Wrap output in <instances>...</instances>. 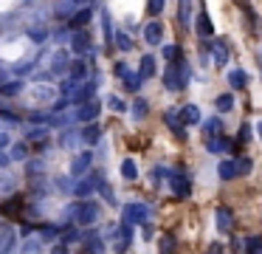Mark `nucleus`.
<instances>
[{"instance_id": "obj_1", "label": "nucleus", "mask_w": 262, "mask_h": 254, "mask_svg": "<svg viewBox=\"0 0 262 254\" xmlns=\"http://www.w3.org/2000/svg\"><path fill=\"white\" fill-rule=\"evenodd\" d=\"M189 77H192V71H189L186 60H181V62H169V68L164 71V85H166V90H172V93L184 90L186 85H189Z\"/></svg>"}, {"instance_id": "obj_2", "label": "nucleus", "mask_w": 262, "mask_h": 254, "mask_svg": "<svg viewBox=\"0 0 262 254\" xmlns=\"http://www.w3.org/2000/svg\"><path fill=\"white\" fill-rule=\"evenodd\" d=\"M68 215H76L79 226H90V223H96V218H99V206L96 203H76V206L68 209Z\"/></svg>"}, {"instance_id": "obj_3", "label": "nucleus", "mask_w": 262, "mask_h": 254, "mask_svg": "<svg viewBox=\"0 0 262 254\" xmlns=\"http://www.w3.org/2000/svg\"><path fill=\"white\" fill-rule=\"evenodd\" d=\"M166 181H169L172 195H178V198H189L192 195V184H189V178L184 172H166Z\"/></svg>"}, {"instance_id": "obj_4", "label": "nucleus", "mask_w": 262, "mask_h": 254, "mask_svg": "<svg viewBox=\"0 0 262 254\" xmlns=\"http://www.w3.org/2000/svg\"><path fill=\"white\" fill-rule=\"evenodd\" d=\"M124 220H130V223H147V206L144 203H127L124 206Z\"/></svg>"}, {"instance_id": "obj_5", "label": "nucleus", "mask_w": 262, "mask_h": 254, "mask_svg": "<svg viewBox=\"0 0 262 254\" xmlns=\"http://www.w3.org/2000/svg\"><path fill=\"white\" fill-rule=\"evenodd\" d=\"M99 110H102V105H99V102H93V99H87V102H82V105H79L76 119H79V122H93V119L99 116Z\"/></svg>"}, {"instance_id": "obj_6", "label": "nucleus", "mask_w": 262, "mask_h": 254, "mask_svg": "<svg viewBox=\"0 0 262 254\" xmlns=\"http://www.w3.org/2000/svg\"><path fill=\"white\" fill-rule=\"evenodd\" d=\"M90 161H93V153H90V150H85L82 156H76L73 161H70V175H73V178L85 175L87 167H90Z\"/></svg>"}, {"instance_id": "obj_7", "label": "nucleus", "mask_w": 262, "mask_h": 254, "mask_svg": "<svg viewBox=\"0 0 262 254\" xmlns=\"http://www.w3.org/2000/svg\"><path fill=\"white\" fill-rule=\"evenodd\" d=\"M144 40H147L149 45H161V40H164V28H161L158 20H149L147 26H144Z\"/></svg>"}, {"instance_id": "obj_8", "label": "nucleus", "mask_w": 262, "mask_h": 254, "mask_svg": "<svg viewBox=\"0 0 262 254\" xmlns=\"http://www.w3.org/2000/svg\"><path fill=\"white\" fill-rule=\"evenodd\" d=\"M164 122L166 127H169V133H172L178 141H186V130H184V122H181V116H172V113H164Z\"/></svg>"}, {"instance_id": "obj_9", "label": "nucleus", "mask_w": 262, "mask_h": 254, "mask_svg": "<svg viewBox=\"0 0 262 254\" xmlns=\"http://www.w3.org/2000/svg\"><path fill=\"white\" fill-rule=\"evenodd\" d=\"M214 226H217V232H231V212L226 206H220L214 212Z\"/></svg>"}, {"instance_id": "obj_10", "label": "nucleus", "mask_w": 262, "mask_h": 254, "mask_svg": "<svg viewBox=\"0 0 262 254\" xmlns=\"http://www.w3.org/2000/svg\"><path fill=\"white\" fill-rule=\"evenodd\" d=\"M228 85L234 90H243L245 85H248V74H245L243 68H234V71H228Z\"/></svg>"}, {"instance_id": "obj_11", "label": "nucleus", "mask_w": 262, "mask_h": 254, "mask_svg": "<svg viewBox=\"0 0 262 254\" xmlns=\"http://www.w3.org/2000/svg\"><path fill=\"white\" fill-rule=\"evenodd\" d=\"M70 48H73V54H85L87 48H90V37H87L85 31H76L73 40H70Z\"/></svg>"}, {"instance_id": "obj_12", "label": "nucleus", "mask_w": 262, "mask_h": 254, "mask_svg": "<svg viewBox=\"0 0 262 254\" xmlns=\"http://www.w3.org/2000/svg\"><path fill=\"white\" fill-rule=\"evenodd\" d=\"M99 181H102V178L93 175V178H87V181H82V184H76L73 195H76L79 201H82V198H87V195H90V189H93V186H99Z\"/></svg>"}, {"instance_id": "obj_13", "label": "nucleus", "mask_w": 262, "mask_h": 254, "mask_svg": "<svg viewBox=\"0 0 262 254\" xmlns=\"http://www.w3.org/2000/svg\"><path fill=\"white\" fill-rule=\"evenodd\" d=\"M211 54H214V62L217 65H226L228 62V43L226 40H217V43L211 45Z\"/></svg>"}, {"instance_id": "obj_14", "label": "nucleus", "mask_w": 262, "mask_h": 254, "mask_svg": "<svg viewBox=\"0 0 262 254\" xmlns=\"http://www.w3.org/2000/svg\"><path fill=\"white\" fill-rule=\"evenodd\" d=\"M155 68H158V65H155V57H152V54L141 57V68H138V74H141L144 79H152V77H155Z\"/></svg>"}, {"instance_id": "obj_15", "label": "nucleus", "mask_w": 262, "mask_h": 254, "mask_svg": "<svg viewBox=\"0 0 262 254\" xmlns=\"http://www.w3.org/2000/svg\"><path fill=\"white\" fill-rule=\"evenodd\" d=\"M0 212L9 215V218H20V212H23V198H11V201H6L3 206H0Z\"/></svg>"}, {"instance_id": "obj_16", "label": "nucleus", "mask_w": 262, "mask_h": 254, "mask_svg": "<svg viewBox=\"0 0 262 254\" xmlns=\"http://www.w3.org/2000/svg\"><path fill=\"white\" fill-rule=\"evenodd\" d=\"M195 31H197L200 37H211V34H214L211 20H209V14H206V11H200V14H197V26H195Z\"/></svg>"}, {"instance_id": "obj_17", "label": "nucleus", "mask_w": 262, "mask_h": 254, "mask_svg": "<svg viewBox=\"0 0 262 254\" xmlns=\"http://www.w3.org/2000/svg\"><path fill=\"white\" fill-rule=\"evenodd\" d=\"M181 122L184 124H197L200 122V107L197 105H186L184 110H181Z\"/></svg>"}, {"instance_id": "obj_18", "label": "nucleus", "mask_w": 262, "mask_h": 254, "mask_svg": "<svg viewBox=\"0 0 262 254\" xmlns=\"http://www.w3.org/2000/svg\"><path fill=\"white\" fill-rule=\"evenodd\" d=\"M141 82H144V77H141V74H132V71L127 74V77H122V85L130 90V93H138V90H141Z\"/></svg>"}, {"instance_id": "obj_19", "label": "nucleus", "mask_w": 262, "mask_h": 254, "mask_svg": "<svg viewBox=\"0 0 262 254\" xmlns=\"http://www.w3.org/2000/svg\"><path fill=\"white\" fill-rule=\"evenodd\" d=\"M90 17H93V11L90 9H79L73 17H70V28H85L87 23H90Z\"/></svg>"}, {"instance_id": "obj_20", "label": "nucleus", "mask_w": 262, "mask_h": 254, "mask_svg": "<svg viewBox=\"0 0 262 254\" xmlns=\"http://www.w3.org/2000/svg\"><path fill=\"white\" fill-rule=\"evenodd\" d=\"M122 178L124 181H135V178H138V167H135L132 158H124L122 161Z\"/></svg>"}, {"instance_id": "obj_21", "label": "nucleus", "mask_w": 262, "mask_h": 254, "mask_svg": "<svg viewBox=\"0 0 262 254\" xmlns=\"http://www.w3.org/2000/svg\"><path fill=\"white\" fill-rule=\"evenodd\" d=\"M217 172H220V178H223V181H231V178L240 175V169H237V161H223Z\"/></svg>"}, {"instance_id": "obj_22", "label": "nucleus", "mask_w": 262, "mask_h": 254, "mask_svg": "<svg viewBox=\"0 0 262 254\" xmlns=\"http://www.w3.org/2000/svg\"><path fill=\"white\" fill-rule=\"evenodd\" d=\"M82 141H87V144H96L99 139H102V130H99L96 124H87V127H82Z\"/></svg>"}, {"instance_id": "obj_23", "label": "nucleus", "mask_w": 262, "mask_h": 254, "mask_svg": "<svg viewBox=\"0 0 262 254\" xmlns=\"http://www.w3.org/2000/svg\"><path fill=\"white\" fill-rule=\"evenodd\" d=\"M93 90H96V82H87L85 88H79V90H76V96H73V102H76V105L87 102V99L93 96Z\"/></svg>"}, {"instance_id": "obj_24", "label": "nucleus", "mask_w": 262, "mask_h": 254, "mask_svg": "<svg viewBox=\"0 0 262 254\" xmlns=\"http://www.w3.org/2000/svg\"><path fill=\"white\" fill-rule=\"evenodd\" d=\"M181 23L184 28L192 26V0H181Z\"/></svg>"}, {"instance_id": "obj_25", "label": "nucleus", "mask_w": 262, "mask_h": 254, "mask_svg": "<svg viewBox=\"0 0 262 254\" xmlns=\"http://www.w3.org/2000/svg\"><path fill=\"white\" fill-rule=\"evenodd\" d=\"M164 60L166 62H181V60H184L181 45H164Z\"/></svg>"}, {"instance_id": "obj_26", "label": "nucleus", "mask_w": 262, "mask_h": 254, "mask_svg": "<svg viewBox=\"0 0 262 254\" xmlns=\"http://www.w3.org/2000/svg\"><path fill=\"white\" fill-rule=\"evenodd\" d=\"M206 136H223V122H220L217 116L206 119Z\"/></svg>"}, {"instance_id": "obj_27", "label": "nucleus", "mask_w": 262, "mask_h": 254, "mask_svg": "<svg viewBox=\"0 0 262 254\" xmlns=\"http://www.w3.org/2000/svg\"><path fill=\"white\" fill-rule=\"evenodd\" d=\"M220 110V113H228V110H231V107H234V96H231V93H220L217 96V105H214Z\"/></svg>"}, {"instance_id": "obj_28", "label": "nucleus", "mask_w": 262, "mask_h": 254, "mask_svg": "<svg viewBox=\"0 0 262 254\" xmlns=\"http://www.w3.org/2000/svg\"><path fill=\"white\" fill-rule=\"evenodd\" d=\"M102 34H105V40H107V43H110V40H113V23H110V14H107V11H105V14H102Z\"/></svg>"}, {"instance_id": "obj_29", "label": "nucleus", "mask_w": 262, "mask_h": 254, "mask_svg": "<svg viewBox=\"0 0 262 254\" xmlns=\"http://www.w3.org/2000/svg\"><path fill=\"white\" fill-rule=\"evenodd\" d=\"M0 90H3V96H14V93H20V90H23V82H20V79H14V82H6Z\"/></svg>"}, {"instance_id": "obj_30", "label": "nucleus", "mask_w": 262, "mask_h": 254, "mask_svg": "<svg viewBox=\"0 0 262 254\" xmlns=\"http://www.w3.org/2000/svg\"><path fill=\"white\" fill-rule=\"evenodd\" d=\"M51 68L57 71V74H60V71H65V68H68V57H65L62 51H57V54H54V65H51Z\"/></svg>"}, {"instance_id": "obj_31", "label": "nucleus", "mask_w": 262, "mask_h": 254, "mask_svg": "<svg viewBox=\"0 0 262 254\" xmlns=\"http://www.w3.org/2000/svg\"><path fill=\"white\" fill-rule=\"evenodd\" d=\"M85 74H87V65H85V62H73V65H70V77H73V79H85Z\"/></svg>"}, {"instance_id": "obj_32", "label": "nucleus", "mask_w": 262, "mask_h": 254, "mask_svg": "<svg viewBox=\"0 0 262 254\" xmlns=\"http://www.w3.org/2000/svg\"><path fill=\"white\" fill-rule=\"evenodd\" d=\"M251 167H254V161L248 156L237 158V169H240V175H248V172H251Z\"/></svg>"}, {"instance_id": "obj_33", "label": "nucleus", "mask_w": 262, "mask_h": 254, "mask_svg": "<svg viewBox=\"0 0 262 254\" xmlns=\"http://www.w3.org/2000/svg\"><path fill=\"white\" fill-rule=\"evenodd\" d=\"M107 105L113 107L116 113H127V102H122L119 96H110V99H107Z\"/></svg>"}, {"instance_id": "obj_34", "label": "nucleus", "mask_w": 262, "mask_h": 254, "mask_svg": "<svg viewBox=\"0 0 262 254\" xmlns=\"http://www.w3.org/2000/svg\"><path fill=\"white\" fill-rule=\"evenodd\" d=\"M237 141H240V144H248V141H251V124H243V127H240Z\"/></svg>"}, {"instance_id": "obj_35", "label": "nucleus", "mask_w": 262, "mask_h": 254, "mask_svg": "<svg viewBox=\"0 0 262 254\" xmlns=\"http://www.w3.org/2000/svg\"><path fill=\"white\" fill-rule=\"evenodd\" d=\"M245 249H248V252H262V237L260 235L248 237V240H245Z\"/></svg>"}, {"instance_id": "obj_36", "label": "nucleus", "mask_w": 262, "mask_h": 254, "mask_svg": "<svg viewBox=\"0 0 262 254\" xmlns=\"http://www.w3.org/2000/svg\"><path fill=\"white\" fill-rule=\"evenodd\" d=\"M116 45H119L122 51H130V48H132V40L127 34H116Z\"/></svg>"}, {"instance_id": "obj_37", "label": "nucleus", "mask_w": 262, "mask_h": 254, "mask_svg": "<svg viewBox=\"0 0 262 254\" xmlns=\"http://www.w3.org/2000/svg\"><path fill=\"white\" fill-rule=\"evenodd\" d=\"M26 156H28V153H26V144H14V147H11V158H14V161H23Z\"/></svg>"}, {"instance_id": "obj_38", "label": "nucleus", "mask_w": 262, "mask_h": 254, "mask_svg": "<svg viewBox=\"0 0 262 254\" xmlns=\"http://www.w3.org/2000/svg\"><path fill=\"white\" fill-rule=\"evenodd\" d=\"M132 113H135V119H144V116H147V102H144V99H138V102H135V107H132Z\"/></svg>"}, {"instance_id": "obj_39", "label": "nucleus", "mask_w": 262, "mask_h": 254, "mask_svg": "<svg viewBox=\"0 0 262 254\" xmlns=\"http://www.w3.org/2000/svg\"><path fill=\"white\" fill-rule=\"evenodd\" d=\"M161 252H172L175 249V237L172 235H166V237H161V246H158Z\"/></svg>"}, {"instance_id": "obj_40", "label": "nucleus", "mask_w": 262, "mask_h": 254, "mask_svg": "<svg viewBox=\"0 0 262 254\" xmlns=\"http://www.w3.org/2000/svg\"><path fill=\"white\" fill-rule=\"evenodd\" d=\"M28 37H31L34 43H45V28H31V31H28Z\"/></svg>"}, {"instance_id": "obj_41", "label": "nucleus", "mask_w": 262, "mask_h": 254, "mask_svg": "<svg viewBox=\"0 0 262 254\" xmlns=\"http://www.w3.org/2000/svg\"><path fill=\"white\" fill-rule=\"evenodd\" d=\"M164 11V0H149V14H161Z\"/></svg>"}, {"instance_id": "obj_42", "label": "nucleus", "mask_w": 262, "mask_h": 254, "mask_svg": "<svg viewBox=\"0 0 262 254\" xmlns=\"http://www.w3.org/2000/svg\"><path fill=\"white\" fill-rule=\"evenodd\" d=\"M40 235H43L45 240H51V237H57V235H60V229H54V226H43V229H40Z\"/></svg>"}, {"instance_id": "obj_43", "label": "nucleus", "mask_w": 262, "mask_h": 254, "mask_svg": "<svg viewBox=\"0 0 262 254\" xmlns=\"http://www.w3.org/2000/svg\"><path fill=\"white\" fill-rule=\"evenodd\" d=\"M116 77H127V74H130V68H127V62H116Z\"/></svg>"}, {"instance_id": "obj_44", "label": "nucleus", "mask_w": 262, "mask_h": 254, "mask_svg": "<svg viewBox=\"0 0 262 254\" xmlns=\"http://www.w3.org/2000/svg\"><path fill=\"white\" fill-rule=\"evenodd\" d=\"M45 133H48V130H45V127H40V130H31V133H28V139H31V141H37V139H45Z\"/></svg>"}, {"instance_id": "obj_45", "label": "nucleus", "mask_w": 262, "mask_h": 254, "mask_svg": "<svg viewBox=\"0 0 262 254\" xmlns=\"http://www.w3.org/2000/svg\"><path fill=\"white\" fill-rule=\"evenodd\" d=\"M0 116H3L6 122H20V119H17V113H11V110H0Z\"/></svg>"}, {"instance_id": "obj_46", "label": "nucleus", "mask_w": 262, "mask_h": 254, "mask_svg": "<svg viewBox=\"0 0 262 254\" xmlns=\"http://www.w3.org/2000/svg\"><path fill=\"white\" fill-rule=\"evenodd\" d=\"M141 229H144V237L149 240V237H152V223H141Z\"/></svg>"}, {"instance_id": "obj_47", "label": "nucleus", "mask_w": 262, "mask_h": 254, "mask_svg": "<svg viewBox=\"0 0 262 254\" xmlns=\"http://www.w3.org/2000/svg\"><path fill=\"white\" fill-rule=\"evenodd\" d=\"M37 249H40V240H37V243H26V246H23V252H37Z\"/></svg>"}, {"instance_id": "obj_48", "label": "nucleus", "mask_w": 262, "mask_h": 254, "mask_svg": "<svg viewBox=\"0 0 262 254\" xmlns=\"http://www.w3.org/2000/svg\"><path fill=\"white\" fill-rule=\"evenodd\" d=\"M65 107H68V99H60V102L54 105V110H65Z\"/></svg>"}, {"instance_id": "obj_49", "label": "nucleus", "mask_w": 262, "mask_h": 254, "mask_svg": "<svg viewBox=\"0 0 262 254\" xmlns=\"http://www.w3.org/2000/svg\"><path fill=\"white\" fill-rule=\"evenodd\" d=\"M9 164V156H3V153H0V167H6Z\"/></svg>"}, {"instance_id": "obj_50", "label": "nucleus", "mask_w": 262, "mask_h": 254, "mask_svg": "<svg viewBox=\"0 0 262 254\" xmlns=\"http://www.w3.org/2000/svg\"><path fill=\"white\" fill-rule=\"evenodd\" d=\"M6 144H9V139H6V136L0 133V147H6Z\"/></svg>"}, {"instance_id": "obj_51", "label": "nucleus", "mask_w": 262, "mask_h": 254, "mask_svg": "<svg viewBox=\"0 0 262 254\" xmlns=\"http://www.w3.org/2000/svg\"><path fill=\"white\" fill-rule=\"evenodd\" d=\"M73 3H87V0H73Z\"/></svg>"}, {"instance_id": "obj_52", "label": "nucleus", "mask_w": 262, "mask_h": 254, "mask_svg": "<svg viewBox=\"0 0 262 254\" xmlns=\"http://www.w3.org/2000/svg\"><path fill=\"white\" fill-rule=\"evenodd\" d=\"M260 57H262V54H260Z\"/></svg>"}]
</instances>
